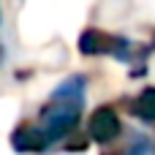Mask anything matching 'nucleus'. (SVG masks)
I'll return each instance as SVG.
<instances>
[{"instance_id": "39448f33", "label": "nucleus", "mask_w": 155, "mask_h": 155, "mask_svg": "<svg viewBox=\"0 0 155 155\" xmlns=\"http://www.w3.org/2000/svg\"><path fill=\"white\" fill-rule=\"evenodd\" d=\"M128 112L131 117L155 125V87H144L134 101H128Z\"/></svg>"}, {"instance_id": "f03ea898", "label": "nucleus", "mask_w": 155, "mask_h": 155, "mask_svg": "<svg viewBox=\"0 0 155 155\" xmlns=\"http://www.w3.org/2000/svg\"><path fill=\"white\" fill-rule=\"evenodd\" d=\"M79 54L84 57H98V54H109L120 63H125L131 71L128 76L131 79H142L147 76V57L153 54V46L150 44H139L134 38H125V35H114V33H106L101 27H84L79 33Z\"/></svg>"}, {"instance_id": "f257e3e1", "label": "nucleus", "mask_w": 155, "mask_h": 155, "mask_svg": "<svg viewBox=\"0 0 155 155\" xmlns=\"http://www.w3.org/2000/svg\"><path fill=\"white\" fill-rule=\"evenodd\" d=\"M84 93H87V76L71 74L52 90L46 104L38 109V125L44 128L52 147L60 144L65 136L71 139L74 131L79 128L84 114Z\"/></svg>"}, {"instance_id": "6e6552de", "label": "nucleus", "mask_w": 155, "mask_h": 155, "mask_svg": "<svg viewBox=\"0 0 155 155\" xmlns=\"http://www.w3.org/2000/svg\"><path fill=\"white\" fill-rule=\"evenodd\" d=\"M3 57H5V52H3V44H0V63H3Z\"/></svg>"}, {"instance_id": "20e7f679", "label": "nucleus", "mask_w": 155, "mask_h": 155, "mask_svg": "<svg viewBox=\"0 0 155 155\" xmlns=\"http://www.w3.org/2000/svg\"><path fill=\"white\" fill-rule=\"evenodd\" d=\"M11 150L19 155H46L52 144L38 123H22L11 131Z\"/></svg>"}, {"instance_id": "7ed1b4c3", "label": "nucleus", "mask_w": 155, "mask_h": 155, "mask_svg": "<svg viewBox=\"0 0 155 155\" xmlns=\"http://www.w3.org/2000/svg\"><path fill=\"white\" fill-rule=\"evenodd\" d=\"M123 134V123H120V114L114 106L104 104V106H95L90 112V120H87V139L106 147L112 142H117Z\"/></svg>"}, {"instance_id": "0eeeda50", "label": "nucleus", "mask_w": 155, "mask_h": 155, "mask_svg": "<svg viewBox=\"0 0 155 155\" xmlns=\"http://www.w3.org/2000/svg\"><path fill=\"white\" fill-rule=\"evenodd\" d=\"M150 46H153V52H155V27H153V41H150Z\"/></svg>"}, {"instance_id": "423d86ee", "label": "nucleus", "mask_w": 155, "mask_h": 155, "mask_svg": "<svg viewBox=\"0 0 155 155\" xmlns=\"http://www.w3.org/2000/svg\"><path fill=\"white\" fill-rule=\"evenodd\" d=\"M155 142L147 134H131V142L125 147H120L117 153H101V155H153Z\"/></svg>"}]
</instances>
